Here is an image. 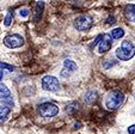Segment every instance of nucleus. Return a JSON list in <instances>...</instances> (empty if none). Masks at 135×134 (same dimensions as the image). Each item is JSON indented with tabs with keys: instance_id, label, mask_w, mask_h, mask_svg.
<instances>
[{
	"instance_id": "nucleus-2",
	"label": "nucleus",
	"mask_w": 135,
	"mask_h": 134,
	"mask_svg": "<svg viewBox=\"0 0 135 134\" xmlns=\"http://www.w3.org/2000/svg\"><path fill=\"white\" fill-rule=\"evenodd\" d=\"M135 55V46L130 41H123L122 46L116 49V56L120 60H130Z\"/></svg>"
},
{
	"instance_id": "nucleus-18",
	"label": "nucleus",
	"mask_w": 135,
	"mask_h": 134,
	"mask_svg": "<svg viewBox=\"0 0 135 134\" xmlns=\"http://www.w3.org/2000/svg\"><path fill=\"white\" fill-rule=\"evenodd\" d=\"M114 65H115V61H110V59L103 61V67H104L105 70H109L110 67H112Z\"/></svg>"
},
{
	"instance_id": "nucleus-6",
	"label": "nucleus",
	"mask_w": 135,
	"mask_h": 134,
	"mask_svg": "<svg viewBox=\"0 0 135 134\" xmlns=\"http://www.w3.org/2000/svg\"><path fill=\"white\" fill-rule=\"evenodd\" d=\"M4 43H5V46L7 48L11 49L19 48L21 46L24 44V38L21 35H18V34H12V35L6 36L5 40H4Z\"/></svg>"
},
{
	"instance_id": "nucleus-8",
	"label": "nucleus",
	"mask_w": 135,
	"mask_h": 134,
	"mask_svg": "<svg viewBox=\"0 0 135 134\" xmlns=\"http://www.w3.org/2000/svg\"><path fill=\"white\" fill-rule=\"evenodd\" d=\"M76 70V63L72 60H65L64 61V70L61 71L62 77H68L71 73H73Z\"/></svg>"
},
{
	"instance_id": "nucleus-7",
	"label": "nucleus",
	"mask_w": 135,
	"mask_h": 134,
	"mask_svg": "<svg viewBox=\"0 0 135 134\" xmlns=\"http://www.w3.org/2000/svg\"><path fill=\"white\" fill-rule=\"evenodd\" d=\"M111 44H112V38L110 37L109 35H104L102 38V41L99 42L98 52H99L100 54L105 53V52H108L110 48H111Z\"/></svg>"
},
{
	"instance_id": "nucleus-20",
	"label": "nucleus",
	"mask_w": 135,
	"mask_h": 134,
	"mask_svg": "<svg viewBox=\"0 0 135 134\" xmlns=\"http://www.w3.org/2000/svg\"><path fill=\"white\" fill-rule=\"evenodd\" d=\"M128 132H129V134H135V124H132L128 128Z\"/></svg>"
},
{
	"instance_id": "nucleus-1",
	"label": "nucleus",
	"mask_w": 135,
	"mask_h": 134,
	"mask_svg": "<svg viewBox=\"0 0 135 134\" xmlns=\"http://www.w3.org/2000/svg\"><path fill=\"white\" fill-rule=\"evenodd\" d=\"M124 101V95L118 90H111L105 96V107L109 110H116L122 105Z\"/></svg>"
},
{
	"instance_id": "nucleus-19",
	"label": "nucleus",
	"mask_w": 135,
	"mask_h": 134,
	"mask_svg": "<svg viewBox=\"0 0 135 134\" xmlns=\"http://www.w3.org/2000/svg\"><path fill=\"white\" fill-rule=\"evenodd\" d=\"M29 13H30V11H29L28 8H22V10H19V16H22V17H28Z\"/></svg>"
},
{
	"instance_id": "nucleus-17",
	"label": "nucleus",
	"mask_w": 135,
	"mask_h": 134,
	"mask_svg": "<svg viewBox=\"0 0 135 134\" xmlns=\"http://www.w3.org/2000/svg\"><path fill=\"white\" fill-rule=\"evenodd\" d=\"M0 68L1 70H7V71H13V70H15V66L8 65V63H5V62H1V61H0Z\"/></svg>"
},
{
	"instance_id": "nucleus-13",
	"label": "nucleus",
	"mask_w": 135,
	"mask_h": 134,
	"mask_svg": "<svg viewBox=\"0 0 135 134\" xmlns=\"http://www.w3.org/2000/svg\"><path fill=\"white\" fill-rule=\"evenodd\" d=\"M10 97H11V92L7 89V86H6L5 84L0 83V99L6 101V99H8Z\"/></svg>"
},
{
	"instance_id": "nucleus-9",
	"label": "nucleus",
	"mask_w": 135,
	"mask_h": 134,
	"mask_svg": "<svg viewBox=\"0 0 135 134\" xmlns=\"http://www.w3.org/2000/svg\"><path fill=\"white\" fill-rule=\"evenodd\" d=\"M124 15L129 22L135 23V4H129L124 7Z\"/></svg>"
},
{
	"instance_id": "nucleus-21",
	"label": "nucleus",
	"mask_w": 135,
	"mask_h": 134,
	"mask_svg": "<svg viewBox=\"0 0 135 134\" xmlns=\"http://www.w3.org/2000/svg\"><path fill=\"white\" fill-rule=\"evenodd\" d=\"M115 23V18L114 17H109L108 18V24H114Z\"/></svg>"
},
{
	"instance_id": "nucleus-15",
	"label": "nucleus",
	"mask_w": 135,
	"mask_h": 134,
	"mask_svg": "<svg viewBox=\"0 0 135 134\" xmlns=\"http://www.w3.org/2000/svg\"><path fill=\"white\" fill-rule=\"evenodd\" d=\"M124 36V30L122 28H116L111 31V37L115 40H118V38H122Z\"/></svg>"
},
{
	"instance_id": "nucleus-16",
	"label": "nucleus",
	"mask_w": 135,
	"mask_h": 134,
	"mask_svg": "<svg viewBox=\"0 0 135 134\" xmlns=\"http://www.w3.org/2000/svg\"><path fill=\"white\" fill-rule=\"evenodd\" d=\"M12 19H13V16H12V12H8L7 15H6V17H5V25L6 26H10L11 25V23H12Z\"/></svg>"
},
{
	"instance_id": "nucleus-22",
	"label": "nucleus",
	"mask_w": 135,
	"mask_h": 134,
	"mask_svg": "<svg viewBox=\"0 0 135 134\" xmlns=\"http://www.w3.org/2000/svg\"><path fill=\"white\" fill-rule=\"evenodd\" d=\"M3 78V71H0V79Z\"/></svg>"
},
{
	"instance_id": "nucleus-4",
	"label": "nucleus",
	"mask_w": 135,
	"mask_h": 134,
	"mask_svg": "<svg viewBox=\"0 0 135 134\" xmlns=\"http://www.w3.org/2000/svg\"><path fill=\"white\" fill-rule=\"evenodd\" d=\"M74 26L79 31H86L92 26V18L89 15H81L74 20Z\"/></svg>"
},
{
	"instance_id": "nucleus-23",
	"label": "nucleus",
	"mask_w": 135,
	"mask_h": 134,
	"mask_svg": "<svg viewBox=\"0 0 135 134\" xmlns=\"http://www.w3.org/2000/svg\"><path fill=\"white\" fill-rule=\"evenodd\" d=\"M134 97H135V95H134Z\"/></svg>"
},
{
	"instance_id": "nucleus-5",
	"label": "nucleus",
	"mask_w": 135,
	"mask_h": 134,
	"mask_svg": "<svg viewBox=\"0 0 135 134\" xmlns=\"http://www.w3.org/2000/svg\"><path fill=\"white\" fill-rule=\"evenodd\" d=\"M42 87L46 91H51L55 92L60 89V83L59 80L53 76H46L42 79Z\"/></svg>"
},
{
	"instance_id": "nucleus-11",
	"label": "nucleus",
	"mask_w": 135,
	"mask_h": 134,
	"mask_svg": "<svg viewBox=\"0 0 135 134\" xmlns=\"http://www.w3.org/2000/svg\"><path fill=\"white\" fill-rule=\"evenodd\" d=\"M44 3L43 1H38L35 6V16H33V22H38V19L42 16V11H43Z\"/></svg>"
},
{
	"instance_id": "nucleus-10",
	"label": "nucleus",
	"mask_w": 135,
	"mask_h": 134,
	"mask_svg": "<svg viewBox=\"0 0 135 134\" xmlns=\"http://www.w3.org/2000/svg\"><path fill=\"white\" fill-rule=\"evenodd\" d=\"M97 97H98L97 91H93V90H90V91H87L86 94H85L84 99H85V102H86V103L92 104V103H93V102H96V99H97Z\"/></svg>"
},
{
	"instance_id": "nucleus-14",
	"label": "nucleus",
	"mask_w": 135,
	"mask_h": 134,
	"mask_svg": "<svg viewBox=\"0 0 135 134\" xmlns=\"http://www.w3.org/2000/svg\"><path fill=\"white\" fill-rule=\"evenodd\" d=\"M79 103L78 102H72V103H69L68 105H67L66 108V111L68 113V114H74V113H76V111L79 110Z\"/></svg>"
},
{
	"instance_id": "nucleus-3",
	"label": "nucleus",
	"mask_w": 135,
	"mask_h": 134,
	"mask_svg": "<svg viewBox=\"0 0 135 134\" xmlns=\"http://www.w3.org/2000/svg\"><path fill=\"white\" fill-rule=\"evenodd\" d=\"M38 113L42 117H46V119L47 117H53L59 114V108L55 104L47 102V103H42L38 105Z\"/></svg>"
},
{
	"instance_id": "nucleus-12",
	"label": "nucleus",
	"mask_w": 135,
	"mask_h": 134,
	"mask_svg": "<svg viewBox=\"0 0 135 134\" xmlns=\"http://www.w3.org/2000/svg\"><path fill=\"white\" fill-rule=\"evenodd\" d=\"M10 113H11L10 107H7V105H0V124L3 123L6 119H7V116L10 115Z\"/></svg>"
}]
</instances>
